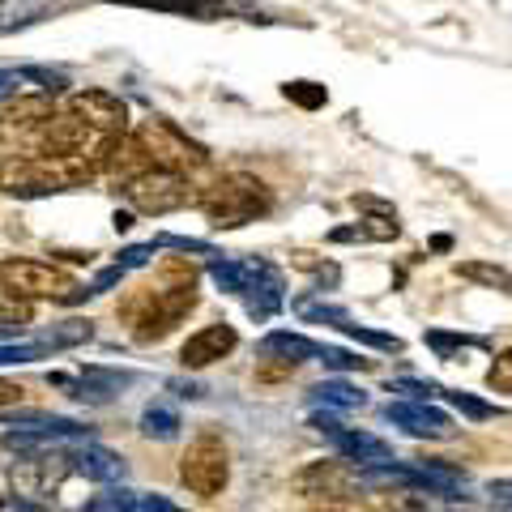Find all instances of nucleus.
<instances>
[{
    "label": "nucleus",
    "instance_id": "1",
    "mask_svg": "<svg viewBox=\"0 0 512 512\" xmlns=\"http://www.w3.org/2000/svg\"><path fill=\"white\" fill-rule=\"evenodd\" d=\"M192 303H197V286H192V278L175 282V286H150V291L128 295L124 320L133 325L137 342H158L192 312Z\"/></svg>",
    "mask_w": 512,
    "mask_h": 512
},
{
    "label": "nucleus",
    "instance_id": "2",
    "mask_svg": "<svg viewBox=\"0 0 512 512\" xmlns=\"http://www.w3.org/2000/svg\"><path fill=\"white\" fill-rule=\"evenodd\" d=\"M0 291H9L13 299L22 303H35V299H60V303H77L94 295L90 286L82 291L64 269L56 265H43V261H30V256H9L0 261Z\"/></svg>",
    "mask_w": 512,
    "mask_h": 512
},
{
    "label": "nucleus",
    "instance_id": "3",
    "mask_svg": "<svg viewBox=\"0 0 512 512\" xmlns=\"http://www.w3.org/2000/svg\"><path fill=\"white\" fill-rule=\"evenodd\" d=\"M269 205H274V197H269V188L256 180V175H227V180H218L201 197V210L210 218V227H218V231L244 227L256 214H265Z\"/></svg>",
    "mask_w": 512,
    "mask_h": 512
},
{
    "label": "nucleus",
    "instance_id": "4",
    "mask_svg": "<svg viewBox=\"0 0 512 512\" xmlns=\"http://www.w3.org/2000/svg\"><path fill=\"white\" fill-rule=\"evenodd\" d=\"M180 483L192 495H201V500H214V495L227 491V483H231L227 444H222L218 436H197L192 440L184 448V457H180Z\"/></svg>",
    "mask_w": 512,
    "mask_h": 512
},
{
    "label": "nucleus",
    "instance_id": "5",
    "mask_svg": "<svg viewBox=\"0 0 512 512\" xmlns=\"http://www.w3.org/2000/svg\"><path fill=\"white\" fill-rule=\"evenodd\" d=\"M312 427L325 436L333 448H338V457L342 461H350V466H359V470H367V466H389V461H397L393 457V448L384 444L380 436H367V431H359V427H346V423H338L333 414H312Z\"/></svg>",
    "mask_w": 512,
    "mask_h": 512
},
{
    "label": "nucleus",
    "instance_id": "6",
    "mask_svg": "<svg viewBox=\"0 0 512 512\" xmlns=\"http://www.w3.org/2000/svg\"><path fill=\"white\" fill-rule=\"evenodd\" d=\"M128 201L137 205L141 214H171V210H184V205L197 201V192H192V184L184 180V175L175 171H146L141 180H133L124 188Z\"/></svg>",
    "mask_w": 512,
    "mask_h": 512
},
{
    "label": "nucleus",
    "instance_id": "7",
    "mask_svg": "<svg viewBox=\"0 0 512 512\" xmlns=\"http://www.w3.org/2000/svg\"><path fill=\"white\" fill-rule=\"evenodd\" d=\"M137 141L146 146L150 163H154L158 171H175V175H180V167H197V163H205V154L192 146V141L180 133V128H171L167 120H150V124L137 133Z\"/></svg>",
    "mask_w": 512,
    "mask_h": 512
},
{
    "label": "nucleus",
    "instance_id": "8",
    "mask_svg": "<svg viewBox=\"0 0 512 512\" xmlns=\"http://www.w3.org/2000/svg\"><path fill=\"white\" fill-rule=\"evenodd\" d=\"M291 487L299 495H308V500H338V495H350L359 487V466H350V461H312V466H303Z\"/></svg>",
    "mask_w": 512,
    "mask_h": 512
},
{
    "label": "nucleus",
    "instance_id": "9",
    "mask_svg": "<svg viewBox=\"0 0 512 512\" xmlns=\"http://www.w3.org/2000/svg\"><path fill=\"white\" fill-rule=\"evenodd\" d=\"M69 111L90 128L94 137H120L124 124H128V107L107 90H77Z\"/></svg>",
    "mask_w": 512,
    "mask_h": 512
},
{
    "label": "nucleus",
    "instance_id": "10",
    "mask_svg": "<svg viewBox=\"0 0 512 512\" xmlns=\"http://www.w3.org/2000/svg\"><path fill=\"white\" fill-rule=\"evenodd\" d=\"M384 419L410 431V436H419V440H448L453 436V419L427 402H389L384 406Z\"/></svg>",
    "mask_w": 512,
    "mask_h": 512
},
{
    "label": "nucleus",
    "instance_id": "11",
    "mask_svg": "<svg viewBox=\"0 0 512 512\" xmlns=\"http://www.w3.org/2000/svg\"><path fill=\"white\" fill-rule=\"evenodd\" d=\"M60 453L77 474L94 478V483H116V478H124V457L94 440H77L73 448H60Z\"/></svg>",
    "mask_w": 512,
    "mask_h": 512
},
{
    "label": "nucleus",
    "instance_id": "12",
    "mask_svg": "<svg viewBox=\"0 0 512 512\" xmlns=\"http://www.w3.org/2000/svg\"><path fill=\"white\" fill-rule=\"evenodd\" d=\"M235 346H239V333L231 325H205L180 346V363L184 367H210L218 359H227Z\"/></svg>",
    "mask_w": 512,
    "mask_h": 512
},
{
    "label": "nucleus",
    "instance_id": "13",
    "mask_svg": "<svg viewBox=\"0 0 512 512\" xmlns=\"http://www.w3.org/2000/svg\"><path fill=\"white\" fill-rule=\"evenodd\" d=\"M103 163H107V171L116 175V180H124V184H133V180H141L146 171H154L150 154H146V146H141L137 137H120V141H111V150L103 154Z\"/></svg>",
    "mask_w": 512,
    "mask_h": 512
},
{
    "label": "nucleus",
    "instance_id": "14",
    "mask_svg": "<svg viewBox=\"0 0 512 512\" xmlns=\"http://www.w3.org/2000/svg\"><path fill=\"white\" fill-rule=\"evenodd\" d=\"M261 355L265 359H278L282 367H299L320 355V346L312 338H303V333H291V329H274L269 338L261 342Z\"/></svg>",
    "mask_w": 512,
    "mask_h": 512
},
{
    "label": "nucleus",
    "instance_id": "15",
    "mask_svg": "<svg viewBox=\"0 0 512 512\" xmlns=\"http://www.w3.org/2000/svg\"><path fill=\"white\" fill-rule=\"evenodd\" d=\"M47 13H56L52 0H0V35L35 26L47 18Z\"/></svg>",
    "mask_w": 512,
    "mask_h": 512
},
{
    "label": "nucleus",
    "instance_id": "16",
    "mask_svg": "<svg viewBox=\"0 0 512 512\" xmlns=\"http://www.w3.org/2000/svg\"><path fill=\"white\" fill-rule=\"evenodd\" d=\"M308 402L312 406H338V410H363L367 397L359 389H350L346 380H325V384H316V389L308 393Z\"/></svg>",
    "mask_w": 512,
    "mask_h": 512
},
{
    "label": "nucleus",
    "instance_id": "17",
    "mask_svg": "<svg viewBox=\"0 0 512 512\" xmlns=\"http://www.w3.org/2000/svg\"><path fill=\"white\" fill-rule=\"evenodd\" d=\"M43 120H52V99L47 94H39V99H18L5 116H0V128H30V124H43Z\"/></svg>",
    "mask_w": 512,
    "mask_h": 512
},
{
    "label": "nucleus",
    "instance_id": "18",
    "mask_svg": "<svg viewBox=\"0 0 512 512\" xmlns=\"http://www.w3.org/2000/svg\"><path fill=\"white\" fill-rule=\"evenodd\" d=\"M141 431H146L150 440H175L180 436V414L171 406H146L141 414Z\"/></svg>",
    "mask_w": 512,
    "mask_h": 512
},
{
    "label": "nucleus",
    "instance_id": "19",
    "mask_svg": "<svg viewBox=\"0 0 512 512\" xmlns=\"http://www.w3.org/2000/svg\"><path fill=\"white\" fill-rule=\"evenodd\" d=\"M457 274L461 278H470V282H483L491 286V291H512V274L500 265H487V261H461L457 265Z\"/></svg>",
    "mask_w": 512,
    "mask_h": 512
},
{
    "label": "nucleus",
    "instance_id": "20",
    "mask_svg": "<svg viewBox=\"0 0 512 512\" xmlns=\"http://www.w3.org/2000/svg\"><path fill=\"white\" fill-rule=\"evenodd\" d=\"M94 338V329H90V320H64L60 329H52L43 338L47 350H60V346H77V342H90Z\"/></svg>",
    "mask_w": 512,
    "mask_h": 512
},
{
    "label": "nucleus",
    "instance_id": "21",
    "mask_svg": "<svg viewBox=\"0 0 512 512\" xmlns=\"http://www.w3.org/2000/svg\"><path fill=\"white\" fill-rule=\"evenodd\" d=\"M397 235V222H384V227H338L329 231V244H363V239H393Z\"/></svg>",
    "mask_w": 512,
    "mask_h": 512
},
{
    "label": "nucleus",
    "instance_id": "22",
    "mask_svg": "<svg viewBox=\"0 0 512 512\" xmlns=\"http://www.w3.org/2000/svg\"><path fill=\"white\" fill-rule=\"evenodd\" d=\"M295 308H299L303 320H312V325H338V329L350 325V312L346 308H329V303H308V299H299Z\"/></svg>",
    "mask_w": 512,
    "mask_h": 512
},
{
    "label": "nucleus",
    "instance_id": "23",
    "mask_svg": "<svg viewBox=\"0 0 512 512\" xmlns=\"http://www.w3.org/2000/svg\"><path fill=\"white\" fill-rule=\"evenodd\" d=\"M86 512H137V495L124 491V487H111L103 495H94L86 504Z\"/></svg>",
    "mask_w": 512,
    "mask_h": 512
},
{
    "label": "nucleus",
    "instance_id": "24",
    "mask_svg": "<svg viewBox=\"0 0 512 512\" xmlns=\"http://www.w3.org/2000/svg\"><path fill=\"white\" fill-rule=\"evenodd\" d=\"M342 333L346 338H355V342H363V346H376V350H402V338H393V333H380V329H363V325H355V320H350V325H342Z\"/></svg>",
    "mask_w": 512,
    "mask_h": 512
},
{
    "label": "nucleus",
    "instance_id": "25",
    "mask_svg": "<svg viewBox=\"0 0 512 512\" xmlns=\"http://www.w3.org/2000/svg\"><path fill=\"white\" fill-rule=\"evenodd\" d=\"M316 359L325 363V367H333V372H367V367H372V359L350 355V350H333V346H320Z\"/></svg>",
    "mask_w": 512,
    "mask_h": 512
},
{
    "label": "nucleus",
    "instance_id": "26",
    "mask_svg": "<svg viewBox=\"0 0 512 512\" xmlns=\"http://www.w3.org/2000/svg\"><path fill=\"white\" fill-rule=\"evenodd\" d=\"M282 94H286L291 103L308 107V111H312V107H325V99H329V90H325V86H316V82H286Z\"/></svg>",
    "mask_w": 512,
    "mask_h": 512
},
{
    "label": "nucleus",
    "instance_id": "27",
    "mask_svg": "<svg viewBox=\"0 0 512 512\" xmlns=\"http://www.w3.org/2000/svg\"><path fill=\"white\" fill-rule=\"evenodd\" d=\"M22 77H26V82H35V86L47 94V99H52V94H64V90H69V77L56 73V69H39V64L22 69Z\"/></svg>",
    "mask_w": 512,
    "mask_h": 512
},
{
    "label": "nucleus",
    "instance_id": "28",
    "mask_svg": "<svg viewBox=\"0 0 512 512\" xmlns=\"http://www.w3.org/2000/svg\"><path fill=\"white\" fill-rule=\"evenodd\" d=\"M47 355L43 342H0V363H35Z\"/></svg>",
    "mask_w": 512,
    "mask_h": 512
},
{
    "label": "nucleus",
    "instance_id": "29",
    "mask_svg": "<svg viewBox=\"0 0 512 512\" xmlns=\"http://www.w3.org/2000/svg\"><path fill=\"white\" fill-rule=\"evenodd\" d=\"M444 397L453 402L466 419H474V423H483V419H495V406H487V402H478V397H470V393H453V389H444Z\"/></svg>",
    "mask_w": 512,
    "mask_h": 512
},
{
    "label": "nucleus",
    "instance_id": "30",
    "mask_svg": "<svg viewBox=\"0 0 512 512\" xmlns=\"http://www.w3.org/2000/svg\"><path fill=\"white\" fill-rule=\"evenodd\" d=\"M0 325H18V329H26V325H30V303L13 299L9 291H0Z\"/></svg>",
    "mask_w": 512,
    "mask_h": 512
},
{
    "label": "nucleus",
    "instance_id": "31",
    "mask_svg": "<svg viewBox=\"0 0 512 512\" xmlns=\"http://www.w3.org/2000/svg\"><path fill=\"white\" fill-rule=\"evenodd\" d=\"M312 512H376V504L359 500V495H338V500H316Z\"/></svg>",
    "mask_w": 512,
    "mask_h": 512
},
{
    "label": "nucleus",
    "instance_id": "32",
    "mask_svg": "<svg viewBox=\"0 0 512 512\" xmlns=\"http://www.w3.org/2000/svg\"><path fill=\"white\" fill-rule=\"evenodd\" d=\"M487 384H491V389H504V393H512V346L504 350L500 359L491 363V372H487Z\"/></svg>",
    "mask_w": 512,
    "mask_h": 512
},
{
    "label": "nucleus",
    "instance_id": "33",
    "mask_svg": "<svg viewBox=\"0 0 512 512\" xmlns=\"http://www.w3.org/2000/svg\"><path fill=\"white\" fill-rule=\"evenodd\" d=\"M154 248H180V252H201V256H218L210 244H201V239H188V235H158Z\"/></svg>",
    "mask_w": 512,
    "mask_h": 512
},
{
    "label": "nucleus",
    "instance_id": "34",
    "mask_svg": "<svg viewBox=\"0 0 512 512\" xmlns=\"http://www.w3.org/2000/svg\"><path fill=\"white\" fill-rule=\"evenodd\" d=\"M22 86H26L22 69H0V103L13 99V94H22Z\"/></svg>",
    "mask_w": 512,
    "mask_h": 512
},
{
    "label": "nucleus",
    "instance_id": "35",
    "mask_svg": "<svg viewBox=\"0 0 512 512\" xmlns=\"http://www.w3.org/2000/svg\"><path fill=\"white\" fill-rule=\"evenodd\" d=\"M487 500L500 504V508H512V478H491V483H487Z\"/></svg>",
    "mask_w": 512,
    "mask_h": 512
},
{
    "label": "nucleus",
    "instance_id": "36",
    "mask_svg": "<svg viewBox=\"0 0 512 512\" xmlns=\"http://www.w3.org/2000/svg\"><path fill=\"white\" fill-rule=\"evenodd\" d=\"M150 252H154V244H141V248H128V252H120V269L128 274V269H137V265H146L150 261Z\"/></svg>",
    "mask_w": 512,
    "mask_h": 512
},
{
    "label": "nucleus",
    "instance_id": "37",
    "mask_svg": "<svg viewBox=\"0 0 512 512\" xmlns=\"http://www.w3.org/2000/svg\"><path fill=\"white\" fill-rule=\"evenodd\" d=\"M137 512H184L180 504H171L167 495H146V500L137 504Z\"/></svg>",
    "mask_w": 512,
    "mask_h": 512
},
{
    "label": "nucleus",
    "instance_id": "38",
    "mask_svg": "<svg viewBox=\"0 0 512 512\" xmlns=\"http://www.w3.org/2000/svg\"><path fill=\"white\" fill-rule=\"evenodd\" d=\"M18 397H22V384H13V380H0V406L18 402Z\"/></svg>",
    "mask_w": 512,
    "mask_h": 512
},
{
    "label": "nucleus",
    "instance_id": "39",
    "mask_svg": "<svg viewBox=\"0 0 512 512\" xmlns=\"http://www.w3.org/2000/svg\"><path fill=\"white\" fill-rule=\"evenodd\" d=\"M133 227V214H116V231H128Z\"/></svg>",
    "mask_w": 512,
    "mask_h": 512
},
{
    "label": "nucleus",
    "instance_id": "40",
    "mask_svg": "<svg viewBox=\"0 0 512 512\" xmlns=\"http://www.w3.org/2000/svg\"><path fill=\"white\" fill-rule=\"evenodd\" d=\"M13 512H47V508H39V504H18Z\"/></svg>",
    "mask_w": 512,
    "mask_h": 512
}]
</instances>
